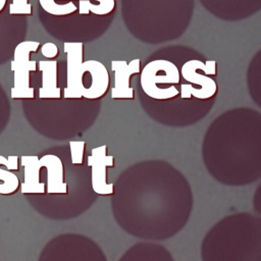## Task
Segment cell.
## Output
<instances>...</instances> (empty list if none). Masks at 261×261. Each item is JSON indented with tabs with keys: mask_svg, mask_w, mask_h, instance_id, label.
Here are the masks:
<instances>
[{
	"mask_svg": "<svg viewBox=\"0 0 261 261\" xmlns=\"http://www.w3.org/2000/svg\"><path fill=\"white\" fill-rule=\"evenodd\" d=\"M117 261H175L170 251L153 241H142L130 246Z\"/></svg>",
	"mask_w": 261,
	"mask_h": 261,
	"instance_id": "12",
	"label": "cell"
},
{
	"mask_svg": "<svg viewBox=\"0 0 261 261\" xmlns=\"http://www.w3.org/2000/svg\"><path fill=\"white\" fill-rule=\"evenodd\" d=\"M10 14H22V15H32L33 7L29 0H12L9 5Z\"/></svg>",
	"mask_w": 261,
	"mask_h": 261,
	"instance_id": "17",
	"label": "cell"
},
{
	"mask_svg": "<svg viewBox=\"0 0 261 261\" xmlns=\"http://www.w3.org/2000/svg\"><path fill=\"white\" fill-rule=\"evenodd\" d=\"M75 0H39L41 7L49 14L66 16L77 11Z\"/></svg>",
	"mask_w": 261,
	"mask_h": 261,
	"instance_id": "15",
	"label": "cell"
},
{
	"mask_svg": "<svg viewBox=\"0 0 261 261\" xmlns=\"http://www.w3.org/2000/svg\"><path fill=\"white\" fill-rule=\"evenodd\" d=\"M201 261H261V218L250 212L228 214L205 233Z\"/></svg>",
	"mask_w": 261,
	"mask_h": 261,
	"instance_id": "4",
	"label": "cell"
},
{
	"mask_svg": "<svg viewBox=\"0 0 261 261\" xmlns=\"http://www.w3.org/2000/svg\"><path fill=\"white\" fill-rule=\"evenodd\" d=\"M203 161L209 174L228 187H243L261 177L258 147L242 133L228 132L226 125L213 129L203 147Z\"/></svg>",
	"mask_w": 261,
	"mask_h": 261,
	"instance_id": "3",
	"label": "cell"
},
{
	"mask_svg": "<svg viewBox=\"0 0 261 261\" xmlns=\"http://www.w3.org/2000/svg\"><path fill=\"white\" fill-rule=\"evenodd\" d=\"M39 70L42 73V86L39 89V98L43 100H60L61 89L57 86L58 64L56 60H40Z\"/></svg>",
	"mask_w": 261,
	"mask_h": 261,
	"instance_id": "13",
	"label": "cell"
},
{
	"mask_svg": "<svg viewBox=\"0 0 261 261\" xmlns=\"http://www.w3.org/2000/svg\"><path fill=\"white\" fill-rule=\"evenodd\" d=\"M88 162L91 167L94 191L98 196H110L113 182L108 180V168L114 167L115 159L108 154L107 146L93 148L88 154Z\"/></svg>",
	"mask_w": 261,
	"mask_h": 261,
	"instance_id": "10",
	"label": "cell"
},
{
	"mask_svg": "<svg viewBox=\"0 0 261 261\" xmlns=\"http://www.w3.org/2000/svg\"><path fill=\"white\" fill-rule=\"evenodd\" d=\"M113 218L126 233L145 241H163L188 223L194 195L187 176L164 160L129 165L113 182Z\"/></svg>",
	"mask_w": 261,
	"mask_h": 261,
	"instance_id": "1",
	"label": "cell"
},
{
	"mask_svg": "<svg viewBox=\"0 0 261 261\" xmlns=\"http://www.w3.org/2000/svg\"><path fill=\"white\" fill-rule=\"evenodd\" d=\"M216 62L214 60L191 59L181 65L179 74L190 84L179 85V96L182 100L196 98L200 101H208L214 98L218 92L216 82L209 75L215 76L217 73Z\"/></svg>",
	"mask_w": 261,
	"mask_h": 261,
	"instance_id": "7",
	"label": "cell"
},
{
	"mask_svg": "<svg viewBox=\"0 0 261 261\" xmlns=\"http://www.w3.org/2000/svg\"><path fill=\"white\" fill-rule=\"evenodd\" d=\"M41 52L42 55L47 58V60H55V58L59 55L58 47L52 42H47L43 44L41 46Z\"/></svg>",
	"mask_w": 261,
	"mask_h": 261,
	"instance_id": "18",
	"label": "cell"
},
{
	"mask_svg": "<svg viewBox=\"0 0 261 261\" xmlns=\"http://www.w3.org/2000/svg\"><path fill=\"white\" fill-rule=\"evenodd\" d=\"M63 48L66 54V87L63 90V98L67 100L84 99V44L82 42H66Z\"/></svg>",
	"mask_w": 261,
	"mask_h": 261,
	"instance_id": "9",
	"label": "cell"
},
{
	"mask_svg": "<svg viewBox=\"0 0 261 261\" xmlns=\"http://www.w3.org/2000/svg\"><path fill=\"white\" fill-rule=\"evenodd\" d=\"M19 169V157L0 155V195L15 194L20 186L18 176L12 172Z\"/></svg>",
	"mask_w": 261,
	"mask_h": 261,
	"instance_id": "14",
	"label": "cell"
},
{
	"mask_svg": "<svg viewBox=\"0 0 261 261\" xmlns=\"http://www.w3.org/2000/svg\"><path fill=\"white\" fill-rule=\"evenodd\" d=\"M111 69L114 73V86L111 91L113 100H134L135 91L132 87L133 76L139 74L142 69V61L135 58L129 62L125 60L111 61Z\"/></svg>",
	"mask_w": 261,
	"mask_h": 261,
	"instance_id": "11",
	"label": "cell"
},
{
	"mask_svg": "<svg viewBox=\"0 0 261 261\" xmlns=\"http://www.w3.org/2000/svg\"><path fill=\"white\" fill-rule=\"evenodd\" d=\"M98 5L91 3L89 0H80L77 10L81 14H89L90 12L95 15H108L113 12L115 8V0H96Z\"/></svg>",
	"mask_w": 261,
	"mask_h": 261,
	"instance_id": "16",
	"label": "cell"
},
{
	"mask_svg": "<svg viewBox=\"0 0 261 261\" xmlns=\"http://www.w3.org/2000/svg\"><path fill=\"white\" fill-rule=\"evenodd\" d=\"M40 261H108L103 249L93 239L77 232L53 238L42 252Z\"/></svg>",
	"mask_w": 261,
	"mask_h": 261,
	"instance_id": "5",
	"label": "cell"
},
{
	"mask_svg": "<svg viewBox=\"0 0 261 261\" xmlns=\"http://www.w3.org/2000/svg\"><path fill=\"white\" fill-rule=\"evenodd\" d=\"M141 87L155 101H170L179 96L180 74L177 66L166 59H155L141 69Z\"/></svg>",
	"mask_w": 261,
	"mask_h": 261,
	"instance_id": "6",
	"label": "cell"
},
{
	"mask_svg": "<svg viewBox=\"0 0 261 261\" xmlns=\"http://www.w3.org/2000/svg\"><path fill=\"white\" fill-rule=\"evenodd\" d=\"M87 143L70 141L57 152L22 155V194L33 195L38 210L52 219L75 218L98 199L88 162Z\"/></svg>",
	"mask_w": 261,
	"mask_h": 261,
	"instance_id": "2",
	"label": "cell"
},
{
	"mask_svg": "<svg viewBox=\"0 0 261 261\" xmlns=\"http://www.w3.org/2000/svg\"><path fill=\"white\" fill-rule=\"evenodd\" d=\"M40 47L37 41H23L16 45L10 63L13 71V87L10 92L12 99H35V89L31 86V72L37 70V61L31 60V54L37 53Z\"/></svg>",
	"mask_w": 261,
	"mask_h": 261,
	"instance_id": "8",
	"label": "cell"
}]
</instances>
